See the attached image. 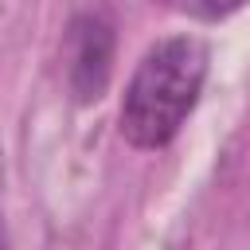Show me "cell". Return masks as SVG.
Returning <instances> with one entry per match:
<instances>
[{"label":"cell","mask_w":250,"mask_h":250,"mask_svg":"<svg viewBox=\"0 0 250 250\" xmlns=\"http://www.w3.org/2000/svg\"><path fill=\"white\" fill-rule=\"evenodd\" d=\"M207 82V47L195 35H172L145 51L125 98H121V137L133 148H164L184 129Z\"/></svg>","instance_id":"6da1fadb"},{"label":"cell","mask_w":250,"mask_h":250,"mask_svg":"<svg viewBox=\"0 0 250 250\" xmlns=\"http://www.w3.org/2000/svg\"><path fill=\"white\" fill-rule=\"evenodd\" d=\"M113 20L102 8H86L66 23V47H62V70L66 90L78 105H90L105 94L113 74Z\"/></svg>","instance_id":"7a4b0ae2"},{"label":"cell","mask_w":250,"mask_h":250,"mask_svg":"<svg viewBox=\"0 0 250 250\" xmlns=\"http://www.w3.org/2000/svg\"><path fill=\"white\" fill-rule=\"evenodd\" d=\"M168 4L176 12H184V16H195V20H227L246 0H168Z\"/></svg>","instance_id":"3957f363"},{"label":"cell","mask_w":250,"mask_h":250,"mask_svg":"<svg viewBox=\"0 0 250 250\" xmlns=\"http://www.w3.org/2000/svg\"><path fill=\"white\" fill-rule=\"evenodd\" d=\"M0 246H4V227H0Z\"/></svg>","instance_id":"277c9868"}]
</instances>
